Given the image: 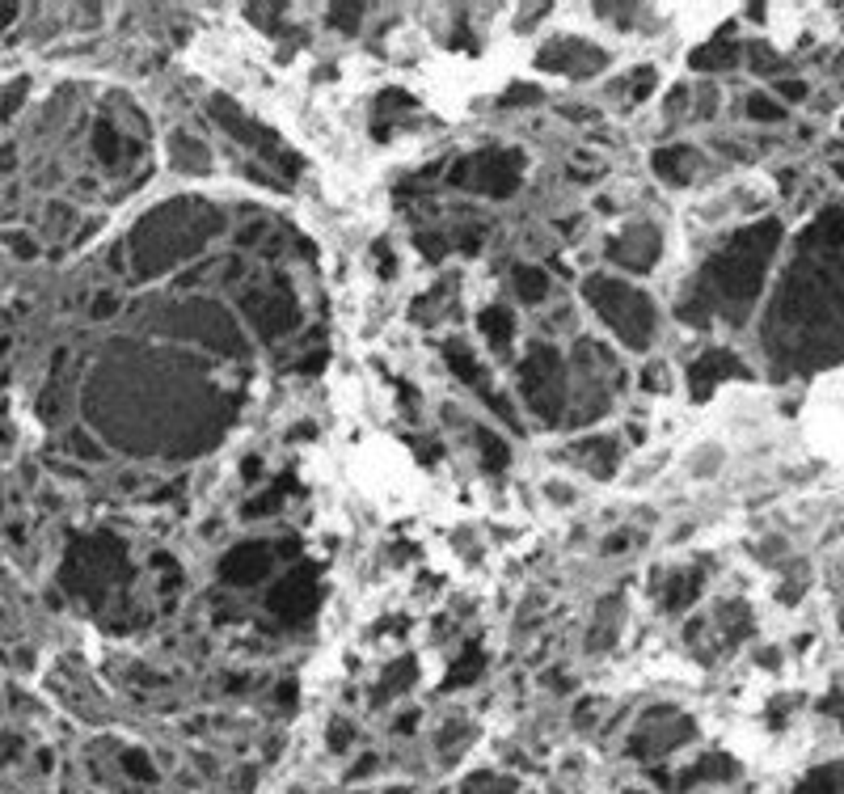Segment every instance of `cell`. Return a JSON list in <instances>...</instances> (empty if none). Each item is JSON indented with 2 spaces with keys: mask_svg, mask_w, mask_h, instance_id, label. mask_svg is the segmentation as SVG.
<instances>
[{
  "mask_svg": "<svg viewBox=\"0 0 844 794\" xmlns=\"http://www.w3.org/2000/svg\"><path fill=\"white\" fill-rule=\"evenodd\" d=\"M769 343L789 368H819L844 355V208L823 211L806 228L772 300Z\"/></svg>",
  "mask_w": 844,
  "mask_h": 794,
  "instance_id": "1",
  "label": "cell"
},
{
  "mask_svg": "<svg viewBox=\"0 0 844 794\" xmlns=\"http://www.w3.org/2000/svg\"><path fill=\"white\" fill-rule=\"evenodd\" d=\"M777 241H781V225L777 220H764V225H752V228H743V233H735L730 245L701 275L696 317H701V309H747L760 296V284H764V270H769V258L777 250Z\"/></svg>",
  "mask_w": 844,
  "mask_h": 794,
  "instance_id": "2",
  "label": "cell"
},
{
  "mask_svg": "<svg viewBox=\"0 0 844 794\" xmlns=\"http://www.w3.org/2000/svg\"><path fill=\"white\" fill-rule=\"evenodd\" d=\"M144 233L152 237V245H140V250L149 254L144 258V270H161V267H169V262H178V258L199 254L203 241L216 233V220H211L208 211L178 203V208H165Z\"/></svg>",
  "mask_w": 844,
  "mask_h": 794,
  "instance_id": "3",
  "label": "cell"
},
{
  "mask_svg": "<svg viewBox=\"0 0 844 794\" xmlns=\"http://www.w3.org/2000/svg\"><path fill=\"white\" fill-rule=\"evenodd\" d=\"M587 300H592L595 309H600V317H604L608 326L621 334L634 351H642V346L651 343L654 309L637 287L617 284V279H608V275H595V279H587Z\"/></svg>",
  "mask_w": 844,
  "mask_h": 794,
  "instance_id": "4",
  "label": "cell"
},
{
  "mask_svg": "<svg viewBox=\"0 0 844 794\" xmlns=\"http://www.w3.org/2000/svg\"><path fill=\"white\" fill-rule=\"evenodd\" d=\"M519 169H524V157L507 149H486L465 157L456 169H452V182L469 186V191H482V195H511L519 186Z\"/></svg>",
  "mask_w": 844,
  "mask_h": 794,
  "instance_id": "5",
  "label": "cell"
},
{
  "mask_svg": "<svg viewBox=\"0 0 844 794\" xmlns=\"http://www.w3.org/2000/svg\"><path fill=\"white\" fill-rule=\"evenodd\" d=\"M519 380H524V397L541 419H558L562 410V360L553 346H536L528 360L519 363Z\"/></svg>",
  "mask_w": 844,
  "mask_h": 794,
  "instance_id": "6",
  "label": "cell"
},
{
  "mask_svg": "<svg viewBox=\"0 0 844 794\" xmlns=\"http://www.w3.org/2000/svg\"><path fill=\"white\" fill-rule=\"evenodd\" d=\"M245 309H250L253 326H258V334L262 338H279V334H287L292 326H296V304L283 296V292H275V296H245Z\"/></svg>",
  "mask_w": 844,
  "mask_h": 794,
  "instance_id": "7",
  "label": "cell"
},
{
  "mask_svg": "<svg viewBox=\"0 0 844 794\" xmlns=\"http://www.w3.org/2000/svg\"><path fill=\"white\" fill-rule=\"evenodd\" d=\"M270 609H275V613H283V617H292V621L309 617L312 609H317V584H312L309 570L287 575V579L270 592Z\"/></svg>",
  "mask_w": 844,
  "mask_h": 794,
  "instance_id": "8",
  "label": "cell"
},
{
  "mask_svg": "<svg viewBox=\"0 0 844 794\" xmlns=\"http://www.w3.org/2000/svg\"><path fill=\"white\" fill-rule=\"evenodd\" d=\"M270 570V550L267 545H237L233 554L220 562V575L228 579V584H253V579H262Z\"/></svg>",
  "mask_w": 844,
  "mask_h": 794,
  "instance_id": "9",
  "label": "cell"
},
{
  "mask_svg": "<svg viewBox=\"0 0 844 794\" xmlns=\"http://www.w3.org/2000/svg\"><path fill=\"white\" fill-rule=\"evenodd\" d=\"M726 376H743L739 360H735L730 351H705V355H701V360L688 368V380H693V393H696V397H705L713 385H722Z\"/></svg>",
  "mask_w": 844,
  "mask_h": 794,
  "instance_id": "10",
  "label": "cell"
},
{
  "mask_svg": "<svg viewBox=\"0 0 844 794\" xmlns=\"http://www.w3.org/2000/svg\"><path fill=\"white\" fill-rule=\"evenodd\" d=\"M541 64L545 68H562V73H592V68H604V51H592V47L575 43V38H562L558 47L541 51Z\"/></svg>",
  "mask_w": 844,
  "mask_h": 794,
  "instance_id": "11",
  "label": "cell"
},
{
  "mask_svg": "<svg viewBox=\"0 0 844 794\" xmlns=\"http://www.w3.org/2000/svg\"><path fill=\"white\" fill-rule=\"evenodd\" d=\"M654 254H659V237H654V228H646V225L629 228V233L612 245V258H621L625 267H634V270H646L654 262Z\"/></svg>",
  "mask_w": 844,
  "mask_h": 794,
  "instance_id": "12",
  "label": "cell"
},
{
  "mask_svg": "<svg viewBox=\"0 0 844 794\" xmlns=\"http://www.w3.org/2000/svg\"><path fill=\"white\" fill-rule=\"evenodd\" d=\"M696 596H701V570H684V575H676V579L663 587V604L671 613H684Z\"/></svg>",
  "mask_w": 844,
  "mask_h": 794,
  "instance_id": "13",
  "label": "cell"
},
{
  "mask_svg": "<svg viewBox=\"0 0 844 794\" xmlns=\"http://www.w3.org/2000/svg\"><path fill=\"white\" fill-rule=\"evenodd\" d=\"M654 169H659L667 182H688L696 169V157H693V149H663V152H654Z\"/></svg>",
  "mask_w": 844,
  "mask_h": 794,
  "instance_id": "14",
  "label": "cell"
},
{
  "mask_svg": "<svg viewBox=\"0 0 844 794\" xmlns=\"http://www.w3.org/2000/svg\"><path fill=\"white\" fill-rule=\"evenodd\" d=\"M578 448H587L583 452V465L592 469L595 478H608V474H612V465H617V444H612V440H592V444H578Z\"/></svg>",
  "mask_w": 844,
  "mask_h": 794,
  "instance_id": "15",
  "label": "cell"
},
{
  "mask_svg": "<svg viewBox=\"0 0 844 794\" xmlns=\"http://www.w3.org/2000/svg\"><path fill=\"white\" fill-rule=\"evenodd\" d=\"M482 330H486L494 351H507V346H511V334H516V321H511L507 309H490V313L482 317Z\"/></svg>",
  "mask_w": 844,
  "mask_h": 794,
  "instance_id": "16",
  "label": "cell"
},
{
  "mask_svg": "<svg viewBox=\"0 0 844 794\" xmlns=\"http://www.w3.org/2000/svg\"><path fill=\"white\" fill-rule=\"evenodd\" d=\"M735 60H739V47H735V43H718V47H705V51H696V55H693V68H701V73H722V68H730Z\"/></svg>",
  "mask_w": 844,
  "mask_h": 794,
  "instance_id": "17",
  "label": "cell"
},
{
  "mask_svg": "<svg viewBox=\"0 0 844 794\" xmlns=\"http://www.w3.org/2000/svg\"><path fill=\"white\" fill-rule=\"evenodd\" d=\"M482 668H486V655L477 651V646H469L465 655L456 660V668L448 672V689H460V685H473L477 676H482Z\"/></svg>",
  "mask_w": 844,
  "mask_h": 794,
  "instance_id": "18",
  "label": "cell"
},
{
  "mask_svg": "<svg viewBox=\"0 0 844 794\" xmlns=\"http://www.w3.org/2000/svg\"><path fill=\"white\" fill-rule=\"evenodd\" d=\"M798 794H844V764H831V769H819L798 786Z\"/></svg>",
  "mask_w": 844,
  "mask_h": 794,
  "instance_id": "19",
  "label": "cell"
},
{
  "mask_svg": "<svg viewBox=\"0 0 844 794\" xmlns=\"http://www.w3.org/2000/svg\"><path fill=\"white\" fill-rule=\"evenodd\" d=\"M448 363H452V372H456L465 385H482V368H477V360L469 355V346L452 343L448 346Z\"/></svg>",
  "mask_w": 844,
  "mask_h": 794,
  "instance_id": "20",
  "label": "cell"
},
{
  "mask_svg": "<svg viewBox=\"0 0 844 794\" xmlns=\"http://www.w3.org/2000/svg\"><path fill=\"white\" fill-rule=\"evenodd\" d=\"M516 292L528 300V304H536V300H545L549 279L536 267H524V270H516Z\"/></svg>",
  "mask_w": 844,
  "mask_h": 794,
  "instance_id": "21",
  "label": "cell"
},
{
  "mask_svg": "<svg viewBox=\"0 0 844 794\" xmlns=\"http://www.w3.org/2000/svg\"><path fill=\"white\" fill-rule=\"evenodd\" d=\"M414 680V660H401L393 672H385V680H380V689H376V702H385L388 693H401L405 685Z\"/></svg>",
  "mask_w": 844,
  "mask_h": 794,
  "instance_id": "22",
  "label": "cell"
},
{
  "mask_svg": "<svg viewBox=\"0 0 844 794\" xmlns=\"http://www.w3.org/2000/svg\"><path fill=\"white\" fill-rule=\"evenodd\" d=\"M477 444H482V457H486V465L503 469V465H507V444L499 440V435H490L486 427H482V431H477Z\"/></svg>",
  "mask_w": 844,
  "mask_h": 794,
  "instance_id": "23",
  "label": "cell"
},
{
  "mask_svg": "<svg viewBox=\"0 0 844 794\" xmlns=\"http://www.w3.org/2000/svg\"><path fill=\"white\" fill-rule=\"evenodd\" d=\"M747 115L752 119H764V123H777L785 115L781 106L772 102V98H764V93H755V98H747Z\"/></svg>",
  "mask_w": 844,
  "mask_h": 794,
  "instance_id": "24",
  "label": "cell"
},
{
  "mask_svg": "<svg viewBox=\"0 0 844 794\" xmlns=\"http://www.w3.org/2000/svg\"><path fill=\"white\" fill-rule=\"evenodd\" d=\"M178 161L182 166H194V169H208V157L199 149V140H186V135H178Z\"/></svg>",
  "mask_w": 844,
  "mask_h": 794,
  "instance_id": "25",
  "label": "cell"
},
{
  "mask_svg": "<svg viewBox=\"0 0 844 794\" xmlns=\"http://www.w3.org/2000/svg\"><path fill=\"white\" fill-rule=\"evenodd\" d=\"M329 21H334V26H346V30H355L359 26V4H334Z\"/></svg>",
  "mask_w": 844,
  "mask_h": 794,
  "instance_id": "26",
  "label": "cell"
},
{
  "mask_svg": "<svg viewBox=\"0 0 844 794\" xmlns=\"http://www.w3.org/2000/svg\"><path fill=\"white\" fill-rule=\"evenodd\" d=\"M283 503V486H275L270 495H262V499H253L250 508H245V516H262V511H275Z\"/></svg>",
  "mask_w": 844,
  "mask_h": 794,
  "instance_id": "27",
  "label": "cell"
},
{
  "mask_svg": "<svg viewBox=\"0 0 844 794\" xmlns=\"http://www.w3.org/2000/svg\"><path fill=\"white\" fill-rule=\"evenodd\" d=\"M541 98V90H524V85H516V90L507 93V102H536Z\"/></svg>",
  "mask_w": 844,
  "mask_h": 794,
  "instance_id": "28",
  "label": "cell"
},
{
  "mask_svg": "<svg viewBox=\"0 0 844 794\" xmlns=\"http://www.w3.org/2000/svg\"><path fill=\"white\" fill-rule=\"evenodd\" d=\"M781 93L798 102V98H806V85H802V81H781Z\"/></svg>",
  "mask_w": 844,
  "mask_h": 794,
  "instance_id": "29",
  "label": "cell"
}]
</instances>
